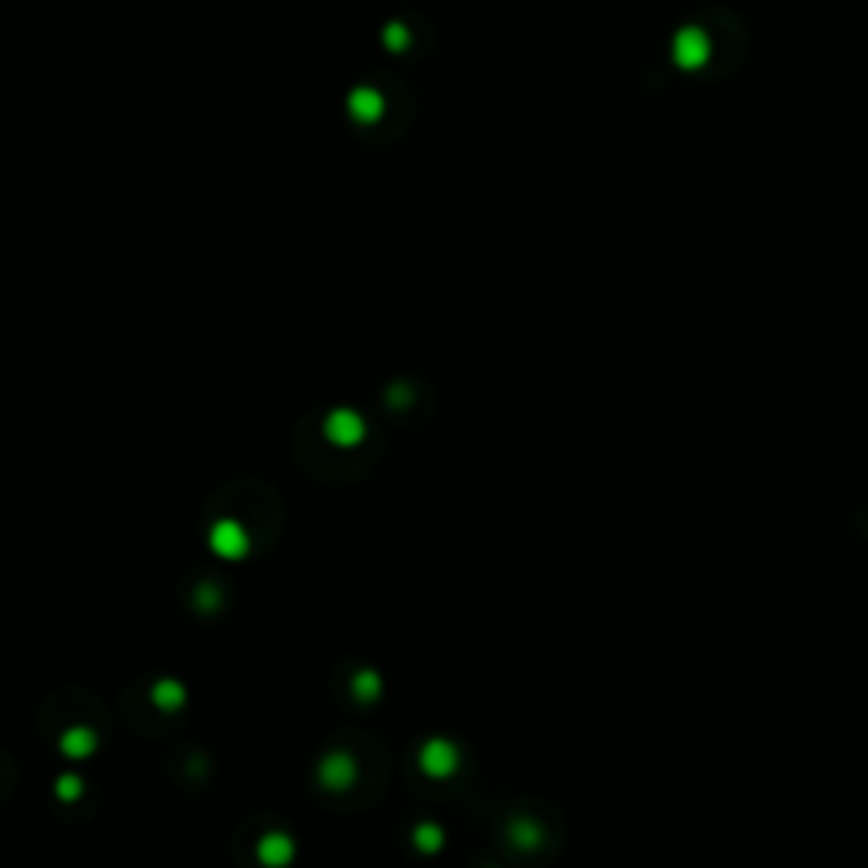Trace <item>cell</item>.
<instances>
[{
	"label": "cell",
	"mask_w": 868,
	"mask_h": 868,
	"mask_svg": "<svg viewBox=\"0 0 868 868\" xmlns=\"http://www.w3.org/2000/svg\"><path fill=\"white\" fill-rule=\"evenodd\" d=\"M248 547H251V539H248V533L241 530V522L221 519V522H214L211 526V549L217 553V557H224V560H241L244 553H248Z\"/></svg>",
	"instance_id": "7a4b0ae2"
},
{
	"label": "cell",
	"mask_w": 868,
	"mask_h": 868,
	"mask_svg": "<svg viewBox=\"0 0 868 868\" xmlns=\"http://www.w3.org/2000/svg\"><path fill=\"white\" fill-rule=\"evenodd\" d=\"M153 702H156L160 709H180V706H183V686L177 682V679H163V682H156V686H153Z\"/></svg>",
	"instance_id": "9c48e42d"
},
{
	"label": "cell",
	"mask_w": 868,
	"mask_h": 868,
	"mask_svg": "<svg viewBox=\"0 0 868 868\" xmlns=\"http://www.w3.org/2000/svg\"><path fill=\"white\" fill-rule=\"evenodd\" d=\"M408 41H411V34H408V28H404V24H387V31H383V45L390 48V51L408 48Z\"/></svg>",
	"instance_id": "8fae6325"
},
{
	"label": "cell",
	"mask_w": 868,
	"mask_h": 868,
	"mask_svg": "<svg viewBox=\"0 0 868 868\" xmlns=\"http://www.w3.org/2000/svg\"><path fill=\"white\" fill-rule=\"evenodd\" d=\"M421 767H425L427 777H452L458 767V750L448 740H427L421 750Z\"/></svg>",
	"instance_id": "3957f363"
},
{
	"label": "cell",
	"mask_w": 868,
	"mask_h": 868,
	"mask_svg": "<svg viewBox=\"0 0 868 868\" xmlns=\"http://www.w3.org/2000/svg\"><path fill=\"white\" fill-rule=\"evenodd\" d=\"M322 431H326V438L333 444H339V448H353V444L364 442V417L356 411H350V408H336L329 417H326V425H322Z\"/></svg>",
	"instance_id": "6da1fadb"
},
{
	"label": "cell",
	"mask_w": 868,
	"mask_h": 868,
	"mask_svg": "<svg viewBox=\"0 0 868 868\" xmlns=\"http://www.w3.org/2000/svg\"><path fill=\"white\" fill-rule=\"evenodd\" d=\"M61 750L68 753V757H75V760H82V757H89L92 750H95V732L89 730H68L65 732V740H61Z\"/></svg>",
	"instance_id": "ba28073f"
},
{
	"label": "cell",
	"mask_w": 868,
	"mask_h": 868,
	"mask_svg": "<svg viewBox=\"0 0 868 868\" xmlns=\"http://www.w3.org/2000/svg\"><path fill=\"white\" fill-rule=\"evenodd\" d=\"M356 777V763L346 757V753H336V757H326L320 763V780L326 787H346Z\"/></svg>",
	"instance_id": "5b68a950"
},
{
	"label": "cell",
	"mask_w": 868,
	"mask_h": 868,
	"mask_svg": "<svg viewBox=\"0 0 868 868\" xmlns=\"http://www.w3.org/2000/svg\"><path fill=\"white\" fill-rule=\"evenodd\" d=\"M706 55H709V48H706L702 34H696V31H686V34L679 38V45H675V58H679V65H686V68L702 65Z\"/></svg>",
	"instance_id": "8992f818"
},
{
	"label": "cell",
	"mask_w": 868,
	"mask_h": 868,
	"mask_svg": "<svg viewBox=\"0 0 868 868\" xmlns=\"http://www.w3.org/2000/svg\"><path fill=\"white\" fill-rule=\"evenodd\" d=\"M259 858L265 862V865H285V862L292 858V841L285 838V835H278V831L265 835V838L259 841Z\"/></svg>",
	"instance_id": "52a82bcc"
},
{
	"label": "cell",
	"mask_w": 868,
	"mask_h": 868,
	"mask_svg": "<svg viewBox=\"0 0 868 868\" xmlns=\"http://www.w3.org/2000/svg\"><path fill=\"white\" fill-rule=\"evenodd\" d=\"M377 692H381V679L373 675V671H364V675H356V696L360 699H377Z\"/></svg>",
	"instance_id": "7c38bea8"
},
{
	"label": "cell",
	"mask_w": 868,
	"mask_h": 868,
	"mask_svg": "<svg viewBox=\"0 0 868 868\" xmlns=\"http://www.w3.org/2000/svg\"><path fill=\"white\" fill-rule=\"evenodd\" d=\"M414 845H417L421 852H438V848H442V828L421 824V828L414 831Z\"/></svg>",
	"instance_id": "30bf717a"
},
{
	"label": "cell",
	"mask_w": 868,
	"mask_h": 868,
	"mask_svg": "<svg viewBox=\"0 0 868 868\" xmlns=\"http://www.w3.org/2000/svg\"><path fill=\"white\" fill-rule=\"evenodd\" d=\"M346 109L356 122H377L383 116V95L377 89H353Z\"/></svg>",
	"instance_id": "277c9868"
},
{
	"label": "cell",
	"mask_w": 868,
	"mask_h": 868,
	"mask_svg": "<svg viewBox=\"0 0 868 868\" xmlns=\"http://www.w3.org/2000/svg\"><path fill=\"white\" fill-rule=\"evenodd\" d=\"M58 793L65 797V801L78 797V793H82V780H78V777H61L58 780Z\"/></svg>",
	"instance_id": "4fadbf2b"
}]
</instances>
